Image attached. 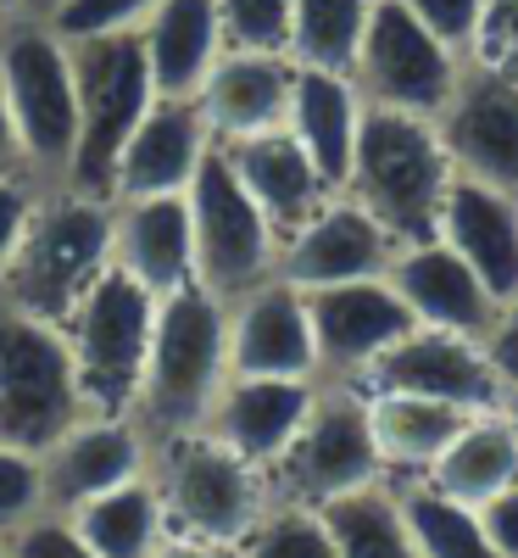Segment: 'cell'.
I'll list each match as a JSON object with an SVG mask.
<instances>
[{"label":"cell","mask_w":518,"mask_h":558,"mask_svg":"<svg viewBox=\"0 0 518 558\" xmlns=\"http://www.w3.org/2000/svg\"><path fill=\"white\" fill-rule=\"evenodd\" d=\"M435 235L480 274V286L496 296V307L518 302V196L513 191L457 173L441 202Z\"/></svg>","instance_id":"44dd1931"},{"label":"cell","mask_w":518,"mask_h":558,"mask_svg":"<svg viewBox=\"0 0 518 558\" xmlns=\"http://www.w3.org/2000/svg\"><path fill=\"white\" fill-rule=\"evenodd\" d=\"M184 207H190L196 286L201 291H212L218 302H234L279 274V229L246 196V184L234 179L223 146H212L207 162L196 168L190 191H184Z\"/></svg>","instance_id":"30bf717a"},{"label":"cell","mask_w":518,"mask_h":558,"mask_svg":"<svg viewBox=\"0 0 518 558\" xmlns=\"http://www.w3.org/2000/svg\"><path fill=\"white\" fill-rule=\"evenodd\" d=\"M435 492L485 508L491 497H502L507 486H518V430L507 425V413H474L468 425L452 436V447L435 458V470L423 475Z\"/></svg>","instance_id":"83f0119b"},{"label":"cell","mask_w":518,"mask_h":558,"mask_svg":"<svg viewBox=\"0 0 518 558\" xmlns=\"http://www.w3.org/2000/svg\"><path fill=\"white\" fill-rule=\"evenodd\" d=\"M62 12V0H17L12 7V17H34V23H51Z\"/></svg>","instance_id":"f6af8a7d"},{"label":"cell","mask_w":518,"mask_h":558,"mask_svg":"<svg viewBox=\"0 0 518 558\" xmlns=\"http://www.w3.org/2000/svg\"><path fill=\"white\" fill-rule=\"evenodd\" d=\"M485 62H502L518 73V0H491V23H485Z\"/></svg>","instance_id":"ab89813d"},{"label":"cell","mask_w":518,"mask_h":558,"mask_svg":"<svg viewBox=\"0 0 518 558\" xmlns=\"http://www.w3.org/2000/svg\"><path fill=\"white\" fill-rule=\"evenodd\" d=\"M151 558H240V547H212V542H184V536H168Z\"/></svg>","instance_id":"7bdbcfd3"},{"label":"cell","mask_w":518,"mask_h":558,"mask_svg":"<svg viewBox=\"0 0 518 558\" xmlns=\"http://www.w3.org/2000/svg\"><path fill=\"white\" fill-rule=\"evenodd\" d=\"M212 146L218 140H212L196 96H157L151 112L139 118V129L128 134L118 168H112V202L184 196Z\"/></svg>","instance_id":"ac0fdd59"},{"label":"cell","mask_w":518,"mask_h":558,"mask_svg":"<svg viewBox=\"0 0 518 558\" xmlns=\"http://www.w3.org/2000/svg\"><path fill=\"white\" fill-rule=\"evenodd\" d=\"M234 179L246 184V196L262 207V218L279 229V246H285V235H296V229L335 196L323 184V173L312 168V157L296 146L291 129H268V134H251V140H234V146H223Z\"/></svg>","instance_id":"cb8c5ba5"},{"label":"cell","mask_w":518,"mask_h":558,"mask_svg":"<svg viewBox=\"0 0 518 558\" xmlns=\"http://www.w3.org/2000/svg\"><path fill=\"white\" fill-rule=\"evenodd\" d=\"M502 413H507V425H513V430H518V386H513V391H507V402H502Z\"/></svg>","instance_id":"bcb514c9"},{"label":"cell","mask_w":518,"mask_h":558,"mask_svg":"<svg viewBox=\"0 0 518 558\" xmlns=\"http://www.w3.org/2000/svg\"><path fill=\"white\" fill-rule=\"evenodd\" d=\"M291 89H296V62L285 51H246V45H223L207 84L196 89V107L212 129L218 146L251 140L268 129H285L291 118Z\"/></svg>","instance_id":"ffe728a7"},{"label":"cell","mask_w":518,"mask_h":558,"mask_svg":"<svg viewBox=\"0 0 518 558\" xmlns=\"http://www.w3.org/2000/svg\"><path fill=\"white\" fill-rule=\"evenodd\" d=\"M457 173L518 196V73L502 62H468L452 107L435 118Z\"/></svg>","instance_id":"9a60e30c"},{"label":"cell","mask_w":518,"mask_h":558,"mask_svg":"<svg viewBox=\"0 0 518 558\" xmlns=\"http://www.w3.org/2000/svg\"><path fill=\"white\" fill-rule=\"evenodd\" d=\"M391 486H396L402 520H407L423 558H502L496 542L485 536L480 508L435 492L430 481H391Z\"/></svg>","instance_id":"4dcf8cb0"},{"label":"cell","mask_w":518,"mask_h":558,"mask_svg":"<svg viewBox=\"0 0 518 558\" xmlns=\"http://www.w3.org/2000/svg\"><path fill=\"white\" fill-rule=\"evenodd\" d=\"M368 418H373V447H380L385 475L423 481L474 413L430 402V397H407V391H368Z\"/></svg>","instance_id":"4316f807"},{"label":"cell","mask_w":518,"mask_h":558,"mask_svg":"<svg viewBox=\"0 0 518 558\" xmlns=\"http://www.w3.org/2000/svg\"><path fill=\"white\" fill-rule=\"evenodd\" d=\"M134 34H139V51H146L157 96H196L212 62L223 57L218 0H157L151 17Z\"/></svg>","instance_id":"484cf974"},{"label":"cell","mask_w":518,"mask_h":558,"mask_svg":"<svg viewBox=\"0 0 518 558\" xmlns=\"http://www.w3.org/2000/svg\"><path fill=\"white\" fill-rule=\"evenodd\" d=\"M452 157L435 118L396 112V107H368L357 129V151L346 173V196L380 218L396 246L407 241H430L441 202L452 191Z\"/></svg>","instance_id":"3957f363"},{"label":"cell","mask_w":518,"mask_h":558,"mask_svg":"<svg viewBox=\"0 0 518 558\" xmlns=\"http://www.w3.org/2000/svg\"><path fill=\"white\" fill-rule=\"evenodd\" d=\"M12 7H17V0H0V12H7V17H12Z\"/></svg>","instance_id":"7dc6e473"},{"label":"cell","mask_w":518,"mask_h":558,"mask_svg":"<svg viewBox=\"0 0 518 558\" xmlns=\"http://www.w3.org/2000/svg\"><path fill=\"white\" fill-rule=\"evenodd\" d=\"M0 101H7L23 168L39 184H67L78 146V84L73 45L34 17L0 23Z\"/></svg>","instance_id":"5b68a950"},{"label":"cell","mask_w":518,"mask_h":558,"mask_svg":"<svg viewBox=\"0 0 518 558\" xmlns=\"http://www.w3.org/2000/svg\"><path fill=\"white\" fill-rule=\"evenodd\" d=\"M312 347H318V380L323 386H362L368 368L380 363L407 330H418L396 286L380 279H346V286L307 291Z\"/></svg>","instance_id":"7c38bea8"},{"label":"cell","mask_w":518,"mask_h":558,"mask_svg":"<svg viewBox=\"0 0 518 558\" xmlns=\"http://www.w3.org/2000/svg\"><path fill=\"white\" fill-rule=\"evenodd\" d=\"M385 279L396 286V296L407 302L412 324H423V330H452V336L485 341V330L502 313L496 296L480 286V274L468 268L441 235L396 246Z\"/></svg>","instance_id":"d6986e66"},{"label":"cell","mask_w":518,"mask_h":558,"mask_svg":"<svg viewBox=\"0 0 518 558\" xmlns=\"http://www.w3.org/2000/svg\"><path fill=\"white\" fill-rule=\"evenodd\" d=\"M34 514H45V481H39V458L0 447V542L23 531Z\"/></svg>","instance_id":"8d00e7d4"},{"label":"cell","mask_w":518,"mask_h":558,"mask_svg":"<svg viewBox=\"0 0 518 558\" xmlns=\"http://www.w3.org/2000/svg\"><path fill=\"white\" fill-rule=\"evenodd\" d=\"M391 481L380 447H373V418H368V391L362 386H323L312 397L307 425L285 447V458L268 470L273 502H301L323 508L335 497H351L362 486Z\"/></svg>","instance_id":"ba28073f"},{"label":"cell","mask_w":518,"mask_h":558,"mask_svg":"<svg viewBox=\"0 0 518 558\" xmlns=\"http://www.w3.org/2000/svg\"><path fill=\"white\" fill-rule=\"evenodd\" d=\"M151 470V436L139 430L134 413H84L73 430H62L39 452V481L51 514H78Z\"/></svg>","instance_id":"5bb4252c"},{"label":"cell","mask_w":518,"mask_h":558,"mask_svg":"<svg viewBox=\"0 0 518 558\" xmlns=\"http://www.w3.org/2000/svg\"><path fill=\"white\" fill-rule=\"evenodd\" d=\"M73 45V84H78V146L67 168V191L112 202V168L128 146L139 118L151 112L157 84L139 51V34L67 39Z\"/></svg>","instance_id":"8992f818"},{"label":"cell","mask_w":518,"mask_h":558,"mask_svg":"<svg viewBox=\"0 0 518 558\" xmlns=\"http://www.w3.org/2000/svg\"><path fill=\"white\" fill-rule=\"evenodd\" d=\"M391 257H396L391 229L368 207H357L346 191H335L296 235H285L279 274L301 291H323V286H346V279H380Z\"/></svg>","instance_id":"e0dca14e"},{"label":"cell","mask_w":518,"mask_h":558,"mask_svg":"<svg viewBox=\"0 0 518 558\" xmlns=\"http://www.w3.org/2000/svg\"><path fill=\"white\" fill-rule=\"evenodd\" d=\"M151 330H157V296L134 286L123 268H107L101 286L62 324L89 413H134Z\"/></svg>","instance_id":"9c48e42d"},{"label":"cell","mask_w":518,"mask_h":558,"mask_svg":"<svg viewBox=\"0 0 518 558\" xmlns=\"http://www.w3.org/2000/svg\"><path fill=\"white\" fill-rule=\"evenodd\" d=\"M112 268V202L45 184L23 241L0 274V302L45 324H67Z\"/></svg>","instance_id":"6da1fadb"},{"label":"cell","mask_w":518,"mask_h":558,"mask_svg":"<svg viewBox=\"0 0 518 558\" xmlns=\"http://www.w3.org/2000/svg\"><path fill=\"white\" fill-rule=\"evenodd\" d=\"M39 196H45L39 179H28V173H0V274H7V263H12V252H17V241H23V229H28Z\"/></svg>","instance_id":"f35d334b"},{"label":"cell","mask_w":518,"mask_h":558,"mask_svg":"<svg viewBox=\"0 0 518 558\" xmlns=\"http://www.w3.org/2000/svg\"><path fill=\"white\" fill-rule=\"evenodd\" d=\"M362 391H407V397H430L462 413H496L507 402V380L496 375V363L485 341L474 336H452V330H407L380 363L368 368Z\"/></svg>","instance_id":"4fadbf2b"},{"label":"cell","mask_w":518,"mask_h":558,"mask_svg":"<svg viewBox=\"0 0 518 558\" xmlns=\"http://www.w3.org/2000/svg\"><path fill=\"white\" fill-rule=\"evenodd\" d=\"M146 475L157 486L168 536H184V542L240 547L273 508L268 475L207 430H178V436L151 441Z\"/></svg>","instance_id":"277c9868"},{"label":"cell","mask_w":518,"mask_h":558,"mask_svg":"<svg viewBox=\"0 0 518 558\" xmlns=\"http://www.w3.org/2000/svg\"><path fill=\"white\" fill-rule=\"evenodd\" d=\"M0 23H7V12H0Z\"/></svg>","instance_id":"c3c4849f"},{"label":"cell","mask_w":518,"mask_h":558,"mask_svg":"<svg viewBox=\"0 0 518 558\" xmlns=\"http://www.w3.org/2000/svg\"><path fill=\"white\" fill-rule=\"evenodd\" d=\"M112 268H123L157 302L196 286V241H190V207H184V196L112 202Z\"/></svg>","instance_id":"603a6c76"},{"label":"cell","mask_w":518,"mask_h":558,"mask_svg":"<svg viewBox=\"0 0 518 558\" xmlns=\"http://www.w3.org/2000/svg\"><path fill=\"white\" fill-rule=\"evenodd\" d=\"M223 380H229V307L201 286L162 296L146 375H139V397H134L139 430L151 441L201 430Z\"/></svg>","instance_id":"7a4b0ae2"},{"label":"cell","mask_w":518,"mask_h":558,"mask_svg":"<svg viewBox=\"0 0 518 558\" xmlns=\"http://www.w3.org/2000/svg\"><path fill=\"white\" fill-rule=\"evenodd\" d=\"M480 520H485V536L496 542L502 558H518V486H507L502 497H491L480 508Z\"/></svg>","instance_id":"b9f144b4"},{"label":"cell","mask_w":518,"mask_h":558,"mask_svg":"<svg viewBox=\"0 0 518 558\" xmlns=\"http://www.w3.org/2000/svg\"><path fill=\"white\" fill-rule=\"evenodd\" d=\"M0 558H7V547H0Z\"/></svg>","instance_id":"681fc988"},{"label":"cell","mask_w":518,"mask_h":558,"mask_svg":"<svg viewBox=\"0 0 518 558\" xmlns=\"http://www.w3.org/2000/svg\"><path fill=\"white\" fill-rule=\"evenodd\" d=\"M89 413L62 324L0 302V447L45 452Z\"/></svg>","instance_id":"52a82bcc"},{"label":"cell","mask_w":518,"mask_h":558,"mask_svg":"<svg viewBox=\"0 0 518 558\" xmlns=\"http://www.w3.org/2000/svg\"><path fill=\"white\" fill-rule=\"evenodd\" d=\"M485 352H491L496 375H502L507 391H513V386H518V302H507V307L496 313V324L485 330Z\"/></svg>","instance_id":"60d3db41"},{"label":"cell","mask_w":518,"mask_h":558,"mask_svg":"<svg viewBox=\"0 0 518 558\" xmlns=\"http://www.w3.org/2000/svg\"><path fill=\"white\" fill-rule=\"evenodd\" d=\"M67 520L89 542L96 558H151L168 542V520H162L151 475H139V481H128V486H118L96 502H84Z\"/></svg>","instance_id":"f1b7e54d"},{"label":"cell","mask_w":518,"mask_h":558,"mask_svg":"<svg viewBox=\"0 0 518 558\" xmlns=\"http://www.w3.org/2000/svg\"><path fill=\"white\" fill-rule=\"evenodd\" d=\"M462 73H468V57H457L441 34L423 28L402 0H373L362 51L351 62V78L368 107L441 118L457 96Z\"/></svg>","instance_id":"8fae6325"},{"label":"cell","mask_w":518,"mask_h":558,"mask_svg":"<svg viewBox=\"0 0 518 558\" xmlns=\"http://www.w3.org/2000/svg\"><path fill=\"white\" fill-rule=\"evenodd\" d=\"M318 397V380H268V375H229L212 413H207V436H218L229 452H240L246 463L268 475L296 430L307 425Z\"/></svg>","instance_id":"7402d4cb"},{"label":"cell","mask_w":518,"mask_h":558,"mask_svg":"<svg viewBox=\"0 0 518 558\" xmlns=\"http://www.w3.org/2000/svg\"><path fill=\"white\" fill-rule=\"evenodd\" d=\"M402 7L430 28L441 34L457 57L474 62V51L485 45V23H491V0H402Z\"/></svg>","instance_id":"e575fe53"},{"label":"cell","mask_w":518,"mask_h":558,"mask_svg":"<svg viewBox=\"0 0 518 558\" xmlns=\"http://www.w3.org/2000/svg\"><path fill=\"white\" fill-rule=\"evenodd\" d=\"M362 89L351 73H323V68H296L291 89V118L285 129L296 134V146L312 157L329 191H346L351 151H357V129H362Z\"/></svg>","instance_id":"d4e9b609"},{"label":"cell","mask_w":518,"mask_h":558,"mask_svg":"<svg viewBox=\"0 0 518 558\" xmlns=\"http://www.w3.org/2000/svg\"><path fill=\"white\" fill-rule=\"evenodd\" d=\"M0 173H28L23 168V151H17V134H12V118H7V101H0Z\"/></svg>","instance_id":"ee69618b"},{"label":"cell","mask_w":518,"mask_h":558,"mask_svg":"<svg viewBox=\"0 0 518 558\" xmlns=\"http://www.w3.org/2000/svg\"><path fill=\"white\" fill-rule=\"evenodd\" d=\"M0 547H7V558H96V553H89V542L73 531V520L67 514H51V508L34 514L23 531H12Z\"/></svg>","instance_id":"74e56055"},{"label":"cell","mask_w":518,"mask_h":558,"mask_svg":"<svg viewBox=\"0 0 518 558\" xmlns=\"http://www.w3.org/2000/svg\"><path fill=\"white\" fill-rule=\"evenodd\" d=\"M291 7H296V0H218L223 45H246V51H285Z\"/></svg>","instance_id":"836d02e7"},{"label":"cell","mask_w":518,"mask_h":558,"mask_svg":"<svg viewBox=\"0 0 518 558\" xmlns=\"http://www.w3.org/2000/svg\"><path fill=\"white\" fill-rule=\"evenodd\" d=\"M240 558H341V547L329 536L318 508L273 502L262 514V525L240 542Z\"/></svg>","instance_id":"d6a6232c"},{"label":"cell","mask_w":518,"mask_h":558,"mask_svg":"<svg viewBox=\"0 0 518 558\" xmlns=\"http://www.w3.org/2000/svg\"><path fill=\"white\" fill-rule=\"evenodd\" d=\"M318 514H323L329 536H335L341 558H423L407 520H402V502H396L391 481L323 502Z\"/></svg>","instance_id":"f546056e"},{"label":"cell","mask_w":518,"mask_h":558,"mask_svg":"<svg viewBox=\"0 0 518 558\" xmlns=\"http://www.w3.org/2000/svg\"><path fill=\"white\" fill-rule=\"evenodd\" d=\"M157 0H62L51 28L62 39H101V34H134L151 17Z\"/></svg>","instance_id":"d590c367"},{"label":"cell","mask_w":518,"mask_h":558,"mask_svg":"<svg viewBox=\"0 0 518 558\" xmlns=\"http://www.w3.org/2000/svg\"><path fill=\"white\" fill-rule=\"evenodd\" d=\"M368 17H373V0H296L285 57L296 68L351 73V62L362 51V34H368Z\"/></svg>","instance_id":"1f68e13d"},{"label":"cell","mask_w":518,"mask_h":558,"mask_svg":"<svg viewBox=\"0 0 518 558\" xmlns=\"http://www.w3.org/2000/svg\"><path fill=\"white\" fill-rule=\"evenodd\" d=\"M229 307V375H268V380H318V347L307 291L285 274L262 279Z\"/></svg>","instance_id":"2e32d148"}]
</instances>
